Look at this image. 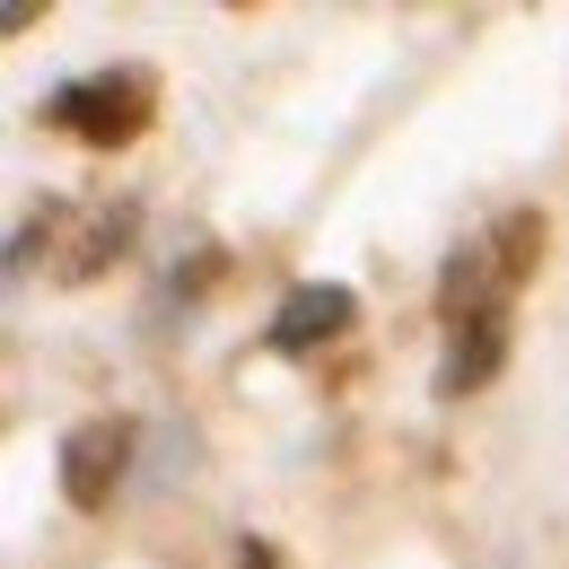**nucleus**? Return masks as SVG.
<instances>
[{
    "mask_svg": "<svg viewBox=\"0 0 569 569\" xmlns=\"http://www.w3.org/2000/svg\"><path fill=\"white\" fill-rule=\"evenodd\" d=\"M237 569H281V552H272L263 535H246V543H237Z\"/></svg>",
    "mask_w": 569,
    "mask_h": 569,
    "instance_id": "5",
    "label": "nucleus"
},
{
    "mask_svg": "<svg viewBox=\"0 0 569 569\" xmlns=\"http://www.w3.org/2000/svg\"><path fill=\"white\" fill-rule=\"evenodd\" d=\"M123 473H132V421H79L62 438V499L71 508H106V499L123 491Z\"/></svg>",
    "mask_w": 569,
    "mask_h": 569,
    "instance_id": "2",
    "label": "nucleus"
},
{
    "mask_svg": "<svg viewBox=\"0 0 569 569\" xmlns=\"http://www.w3.org/2000/svg\"><path fill=\"white\" fill-rule=\"evenodd\" d=\"M149 114H158V79L149 71H88V79H62V88L44 97V123L71 132V141H88V149L141 141Z\"/></svg>",
    "mask_w": 569,
    "mask_h": 569,
    "instance_id": "1",
    "label": "nucleus"
},
{
    "mask_svg": "<svg viewBox=\"0 0 569 569\" xmlns=\"http://www.w3.org/2000/svg\"><path fill=\"white\" fill-rule=\"evenodd\" d=\"M499 359H508V307L456 316V325H447V359H438V395H447V403L482 395V386L499 377Z\"/></svg>",
    "mask_w": 569,
    "mask_h": 569,
    "instance_id": "4",
    "label": "nucleus"
},
{
    "mask_svg": "<svg viewBox=\"0 0 569 569\" xmlns=\"http://www.w3.org/2000/svg\"><path fill=\"white\" fill-rule=\"evenodd\" d=\"M351 325H359V298L342 281H298L281 298V316H272L263 342H272L281 359H307V351H325V342H342Z\"/></svg>",
    "mask_w": 569,
    "mask_h": 569,
    "instance_id": "3",
    "label": "nucleus"
},
{
    "mask_svg": "<svg viewBox=\"0 0 569 569\" xmlns=\"http://www.w3.org/2000/svg\"><path fill=\"white\" fill-rule=\"evenodd\" d=\"M508 569H517V561H508Z\"/></svg>",
    "mask_w": 569,
    "mask_h": 569,
    "instance_id": "6",
    "label": "nucleus"
}]
</instances>
